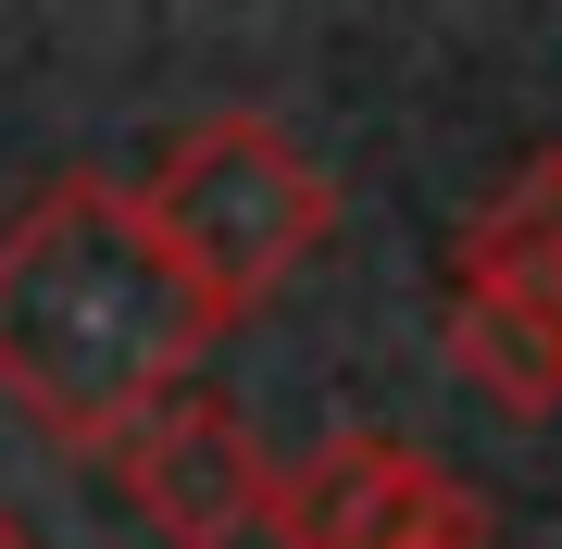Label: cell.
Returning a JSON list of instances; mask_svg holds the SVG:
<instances>
[{
  "instance_id": "cell-2",
  "label": "cell",
  "mask_w": 562,
  "mask_h": 549,
  "mask_svg": "<svg viewBox=\"0 0 562 549\" xmlns=\"http://www.w3.org/2000/svg\"><path fill=\"white\" fill-rule=\"evenodd\" d=\"M138 213H150V238L176 250V275L201 287L213 325H250V312L325 250L338 187H325V163L276 113H213V125H188V138L138 175Z\"/></svg>"
},
{
  "instance_id": "cell-6",
  "label": "cell",
  "mask_w": 562,
  "mask_h": 549,
  "mask_svg": "<svg viewBox=\"0 0 562 549\" xmlns=\"http://www.w3.org/2000/svg\"><path fill=\"white\" fill-rule=\"evenodd\" d=\"M0 549H38V537H25V512H13V500H0Z\"/></svg>"
},
{
  "instance_id": "cell-5",
  "label": "cell",
  "mask_w": 562,
  "mask_h": 549,
  "mask_svg": "<svg viewBox=\"0 0 562 549\" xmlns=\"http://www.w3.org/2000/svg\"><path fill=\"white\" fill-rule=\"evenodd\" d=\"M276 549H487V500L413 437H325L276 474Z\"/></svg>"
},
{
  "instance_id": "cell-4",
  "label": "cell",
  "mask_w": 562,
  "mask_h": 549,
  "mask_svg": "<svg viewBox=\"0 0 562 549\" xmlns=\"http://www.w3.org/2000/svg\"><path fill=\"white\" fill-rule=\"evenodd\" d=\"M101 462L125 474V500L150 512V537H162V549H238L262 512H276V462H262L250 412L225 400L213 375L162 387V400L101 449Z\"/></svg>"
},
{
  "instance_id": "cell-3",
  "label": "cell",
  "mask_w": 562,
  "mask_h": 549,
  "mask_svg": "<svg viewBox=\"0 0 562 549\" xmlns=\"http://www.w3.org/2000/svg\"><path fill=\"white\" fill-rule=\"evenodd\" d=\"M450 363L501 412H562V150L450 238Z\"/></svg>"
},
{
  "instance_id": "cell-1",
  "label": "cell",
  "mask_w": 562,
  "mask_h": 549,
  "mask_svg": "<svg viewBox=\"0 0 562 549\" xmlns=\"http://www.w3.org/2000/svg\"><path fill=\"white\" fill-rule=\"evenodd\" d=\"M213 338L225 325L150 238L138 187L50 175L0 225V400L63 449H113L162 387L201 375Z\"/></svg>"
}]
</instances>
